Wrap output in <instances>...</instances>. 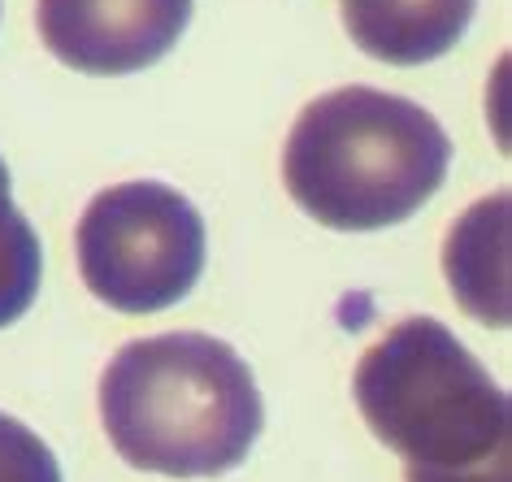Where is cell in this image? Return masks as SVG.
Instances as JSON below:
<instances>
[{
    "label": "cell",
    "mask_w": 512,
    "mask_h": 482,
    "mask_svg": "<svg viewBox=\"0 0 512 482\" xmlns=\"http://www.w3.org/2000/svg\"><path fill=\"white\" fill-rule=\"evenodd\" d=\"M196 0H40V40L83 74L148 70L187 31Z\"/></svg>",
    "instance_id": "5b68a950"
},
{
    "label": "cell",
    "mask_w": 512,
    "mask_h": 482,
    "mask_svg": "<svg viewBox=\"0 0 512 482\" xmlns=\"http://www.w3.org/2000/svg\"><path fill=\"white\" fill-rule=\"evenodd\" d=\"M100 417L126 465L213 478L248 461L265 404L248 361L200 331L135 339L100 378Z\"/></svg>",
    "instance_id": "7a4b0ae2"
},
{
    "label": "cell",
    "mask_w": 512,
    "mask_h": 482,
    "mask_svg": "<svg viewBox=\"0 0 512 482\" xmlns=\"http://www.w3.org/2000/svg\"><path fill=\"white\" fill-rule=\"evenodd\" d=\"M74 248L96 300L131 317L161 313L183 300L204 270V218L165 183H118L83 209Z\"/></svg>",
    "instance_id": "277c9868"
},
{
    "label": "cell",
    "mask_w": 512,
    "mask_h": 482,
    "mask_svg": "<svg viewBox=\"0 0 512 482\" xmlns=\"http://www.w3.org/2000/svg\"><path fill=\"white\" fill-rule=\"evenodd\" d=\"M352 396L404 482H512L508 391L434 317L391 326L356 365Z\"/></svg>",
    "instance_id": "6da1fadb"
},
{
    "label": "cell",
    "mask_w": 512,
    "mask_h": 482,
    "mask_svg": "<svg viewBox=\"0 0 512 482\" xmlns=\"http://www.w3.org/2000/svg\"><path fill=\"white\" fill-rule=\"evenodd\" d=\"M478 0H343V27L361 53L387 66H421L452 53Z\"/></svg>",
    "instance_id": "8992f818"
},
{
    "label": "cell",
    "mask_w": 512,
    "mask_h": 482,
    "mask_svg": "<svg viewBox=\"0 0 512 482\" xmlns=\"http://www.w3.org/2000/svg\"><path fill=\"white\" fill-rule=\"evenodd\" d=\"M504 213H508V192H499L491 200H482V205H473V213L447 239V278H452V291L478 322H491V326H508L504 283L491 278V257H504V226L495 231V239H491V226Z\"/></svg>",
    "instance_id": "52a82bcc"
},
{
    "label": "cell",
    "mask_w": 512,
    "mask_h": 482,
    "mask_svg": "<svg viewBox=\"0 0 512 482\" xmlns=\"http://www.w3.org/2000/svg\"><path fill=\"white\" fill-rule=\"evenodd\" d=\"M447 161L452 139L430 109L352 83L304 105L283 148V183L330 231H382L439 192Z\"/></svg>",
    "instance_id": "3957f363"
},
{
    "label": "cell",
    "mask_w": 512,
    "mask_h": 482,
    "mask_svg": "<svg viewBox=\"0 0 512 482\" xmlns=\"http://www.w3.org/2000/svg\"><path fill=\"white\" fill-rule=\"evenodd\" d=\"M40 239L31 222L14 205V187H9V166L0 161V331L14 326L22 313L40 296Z\"/></svg>",
    "instance_id": "ba28073f"
},
{
    "label": "cell",
    "mask_w": 512,
    "mask_h": 482,
    "mask_svg": "<svg viewBox=\"0 0 512 482\" xmlns=\"http://www.w3.org/2000/svg\"><path fill=\"white\" fill-rule=\"evenodd\" d=\"M0 482H61L53 448L5 413H0Z\"/></svg>",
    "instance_id": "9c48e42d"
}]
</instances>
